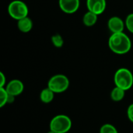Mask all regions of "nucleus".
<instances>
[{
	"mask_svg": "<svg viewBox=\"0 0 133 133\" xmlns=\"http://www.w3.org/2000/svg\"><path fill=\"white\" fill-rule=\"evenodd\" d=\"M110 50L117 55H125L130 51L132 41L129 36L124 32L111 34L108 39Z\"/></svg>",
	"mask_w": 133,
	"mask_h": 133,
	"instance_id": "1",
	"label": "nucleus"
},
{
	"mask_svg": "<svg viewBox=\"0 0 133 133\" xmlns=\"http://www.w3.org/2000/svg\"><path fill=\"white\" fill-rule=\"evenodd\" d=\"M114 82H115V87L122 88L126 91L132 87V72L129 69L120 68L115 73Z\"/></svg>",
	"mask_w": 133,
	"mask_h": 133,
	"instance_id": "2",
	"label": "nucleus"
},
{
	"mask_svg": "<svg viewBox=\"0 0 133 133\" xmlns=\"http://www.w3.org/2000/svg\"><path fill=\"white\" fill-rule=\"evenodd\" d=\"M72 120L65 115H58L50 122V130L56 133L68 132L72 128Z\"/></svg>",
	"mask_w": 133,
	"mask_h": 133,
	"instance_id": "3",
	"label": "nucleus"
},
{
	"mask_svg": "<svg viewBox=\"0 0 133 133\" xmlns=\"http://www.w3.org/2000/svg\"><path fill=\"white\" fill-rule=\"evenodd\" d=\"M69 84V79L65 75L57 74L50 78L48 82V87L55 94H61L68 90Z\"/></svg>",
	"mask_w": 133,
	"mask_h": 133,
	"instance_id": "4",
	"label": "nucleus"
},
{
	"mask_svg": "<svg viewBox=\"0 0 133 133\" xmlns=\"http://www.w3.org/2000/svg\"><path fill=\"white\" fill-rule=\"evenodd\" d=\"M9 15L16 20H19L28 16L29 9L26 4L21 0H14L8 5Z\"/></svg>",
	"mask_w": 133,
	"mask_h": 133,
	"instance_id": "5",
	"label": "nucleus"
},
{
	"mask_svg": "<svg viewBox=\"0 0 133 133\" xmlns=\"http://www.w3.org/2000/svg\"><path fill=\"white\" fill-rule=\"evenodd\" d=\"M60 9L66 14H73L79 8V0H58Z\"/></svg>",
	"mask_w": 133,
	"mask_h": 133,
	"instance_id": "6",
	"label": "nucleus"
},
{
	"mask_svg": "<svg viewBox=\"0 0 133 133\" xmlns=\"http://www.w3.org/2000/svg\"><path fill=\"white\" fill-rule=\"evenodd\" d=\"M106 7H107L106 0H87V10L98 16L101 15L105 11Z\"/></svg>",
	"mask_w": 133,
	"mask_h": 133,
	"instance_id": "7",
	"label": "nucleus"
},
{
	"mask_svg": "<svg viewBox=\"0 0 133 133\" xmlns=\"http://www.w3.org/2000/svg\"><path fill=\"white\" fill-rule=\"evenodd\" d=\"M108 27L111 34L124 32L125 23V21L119 16H112L108 21Z\"/></svg>",
	"mask_w": 133,
	"mask_h": 133,
	"instance_id": "8",
	"label": "nucleus"
},
{
	"mask_svg": "<svg viewBox=\"0 0 133 133\" xmlns=\"http://www.w3.org/2000/svg\"><path fill=\"white\" fill-rule=\"evenodd\" d=\"M5 88L9 95L16 97V96L20 95L23 93L24 90V85L22 83V81L19 79H12V80H10L5 85Z\"/></svg>",
	"mask_w": 133,
	"mask_h": 133,
	"instance_id": "9",
	"label": "nucleus"
},
{
	"mask_svg": "<svg viewBox=\"0 0 133 133\" xmlns=\"http://www.w3.org/2000/svg\"><path fill=\"white\" fill-rule=\"evenodd\" d=\"M17 27L22 33H29L33 28V21L30 17L26 16L17 21Z\"/></svg>",
	"mask_w": 133,
	"mask_h": 133,
	"instance_id": "10",
	"label": "nucleus"
},
{
	"mask_svg": "<svg viewBox=\"0 0 133 133\" xmlns=\"http://www.w3.org/2000/svg\"><path fill=\"white\" fill-rule=\"evenodd\" d=\"M97 17L98 15L87 10V12L83 16V23L84 26L87 27L94 26L97 22Z\"/></svg>",
	"mask_w": 133,
	"mask_h": 133,
	"instance_id": "11",
	"label": "nucleus"
},
{
	"mask_svg": "<svg viewBox=\"0 0 133 133\" xmlns=\"http://www.w3.org/2000/svg\"><path fill=\"white\" fill-rule=\"evenodd\" d=\"M55 94L51 89L47 87V88H44L41 90V92L40 94V99H41L42 103L49 104L54 100Z\"/></svg>",
	"mask_w": 133,
	"mask_h": 133,
	"instance_id": "12",
	"label": "nucleus"
},
{
	"mask_svg": "<svg viewBox=\"0 0 133 133\" xmlns=\"http://www.w3.org/2000/svg\"><path fill=\"white\" fill-rule=\"evenodd\" d=\"M125 96V90L118 87H115L111 92V98L115 102L121 101L124 99Z\"/></svg>",
	"mask_w": 133,
	"mask_h": 133,
	"instance_id": "13",
	"label": "nucleus"
},
{
	"mask_svg": "<svg viewBox=\"0 0 133 133\" xmlns=\"http://www.w3.org/2000/svg\"><path fill=\"white\" fill-rule=\"evenodd\" d=\"M9 94L6 91L5 87H0V108H3L8 104Z\"/></svg>",
	"mask_w": 133,
	"mask_h": 133,
	"instance_id": "14",
	"label": "nucleus"
},
{
	"mask_svg": "<svg viewBox=\"0 0 133 133\" xmlns=\"http://www.w3.org/2000/svg\"><path fill=\"white\" fill-rule=\"evenodd\" d=\"M51 43L55 48H62L64 44V39L59 34H55L51 37Z\"/></svg>",
	"mask_w": 133,
	"mask_h": 133,
	"instance_id": "15",
	"label": "nucleus"
},
{
	"mask_svg": "<svg viewBox=\"0 0 133 133\" xmlns=\"http://www.w3.org/2000/svg\"><path fill=\"white\" fill-rule=\"evenodd\" d=\"M100 133H118V132L113 125L104 124L101 127Z\"/></svg>",
	"mask_w": 133,
	"mask_h": 133,
	"instance_id": "16",
	"label": "nucleus"
},
{
	"mask_svg": "<svg viewBox=\"0 0 133 133\" xmlns=\"http://www.w3.org/2000/svg\"><path fill=\"white\" fill-rule=\"evenodd\" d=\"M125 27L126 29L130 32L133 34V12L129 14L125 20Z\"/></svg>",
	"mask_w": 133,
	"mask_h": 133,
	"instance_id": "17",
	"label": "nucleus"
},
{
	"mask_svg": "<svg viewBox=\"0 0 133 133\" xmlns=\"http://www.w3.org/2000/svg\"><path fill=\"white\" fill-rule=\"evenodd\" d=\"M127 116L129 121L133 123V104H130L127 109Z\"/></svg>",
	"mask_w": 133,
	"mask_h": 133,
	"instance_id": "18",
	"label": "nucleus"
},
{
	"mask_svg": "<svg viewBox=\"0 0 133 133\" xmlns=\"http://www.w3.org/2000/svg\"><path fill=\"white\" fill-rule=\"evenodd\" d=\"M0 78H1L0 87H5V86L6 85V78H5V76L4 75V73L2 72H0Z\"/></svg>",
	"mask_w": 133,
	"mask_h": 133,
	"instance_id": "19",
	"label": "nucleus"
},
{
	"mask_svg": "<svg viewBox=\"0 0 133 133\" xmlns=\"http://www.w3.org/2000/svg\"><path fill=\"white\" fill-rule=\"evenodd\" d=\"M48 133H56V132H53V131H51V130H50L49 132Z\"/></svg>",
	"mask_w": 133,
	"mask_h": 133,
	"instance_id": "20",
	"label": "nucleus"
}]
</instances>
